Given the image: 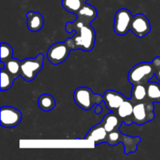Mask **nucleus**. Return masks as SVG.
<instances>
[{"label":"nucleus","mask_w":160,"mask_h":160,"mask_svg":"<svg viewBox=\"0 0 160 160\" xmlns=\"http://www.w3.org/2000/svg\"><path fill=\"white\" fill-rule=\"evenodd\" d=\"M77 16L78 18L73 23L83 25L90 24L91 22L96 18L97 10L94 6L84 2L77 13Z\"/></svg>","instance_id":"12"},{"label":"nucleus","mask_w":160,"mask_h":160,"mask_svg":"<svg viewBox=\"0 0 160 160\" xmlns=\"http://www.w3.org/2000/svg\"><path fill=\"white\" fill-rule=\"evenodd\" d=\"M141 138L139 137H131L122 134L120 129H116L108 133L106 143L110 145H116L122 143L124 146V152L126 155L135 152L138 145L140 143Z\"/></svg>","instance_id":"4"},{"label":"nucleus","mask_w":160,"mask_h":160,"mask_svg":"<svg viewBox=\"0 0 160 160\" xmlns=\"http://www.w3.org/2000/svg\"><path fill=\"white\" fill-rule=\"evenodd\" d=\"M147 98L152 102H160V84L153 81L146 84Z\"/></svg>","instance_id":"18"},{"label":"nucleus","mask_w":160,"mask_h":160,"mask_svg":"<svg viewBox=\"0 0 160 160\" xmlns=\"http://www.w3.org/2000/svg\"><path fill=\"white\" fill-rule=\"evenodd\" d=\"M28 18V28L33 32L39 31L44 26V18L42 14L34 11H30L26 15Z\"/></svg>","instance_id":"15"},{"label":"nucleus","mask_w":160,"mask_h":160,"mask_svg":"<svg viewBox=\"0 0 160 160\" xmlns=\"http://www.w3.org/2000/svg\"><path fill=\"white\" fill-rule=\"evenodd\" d=\"M134 105V103L133 102L132 100L127 98L116 111V112L123 120V123L126 125H131L133 123Z\"/></svg>","instance_id":"14"},{"label":"nucleus","mask_w":160,"mask_h":160,"mask_svg":"<svg viewBox=\"0 0 160 160\" xmlns=\"http://www.w3.org/2000/svg\"><path fill=\"white\" fill-rule=\"evenodd\" d=\"M6 67L8 72L12 75L15 78L20 76V67H21V61L15 58H10L5 62Z\"/></svg>","instance_id":"20"},{"label":"nucleus","mask_w":160,"mask_h":160,"mask_svg":"<svg viewBox=\"0 0 160 160\" xmlns=\"http://www.w3.org/2000/svg\"><path fill=\"white\" fill-rule=\"evenodd\" d=\"M0 74H1V91L9 90L12 86L14 80L16 79L11 73L6 70V69H2L0 70Z\"/></svg>","instance_id":"21"},{"label":"nucleus","mask_w":160,"mask_h":160,"mask_svg":"<svg viewBox=\"0 0 160 160\" xmlns=\"http://www.w3.org/2000/svg\"><path fill=\"white\" fill-rule=\"evenodd\" d=\"M84 2L81 0H62V5L68 12L77 14Z\"/></svg>","instance_id":"22"},{"label":"nucleus","mask_w":160,"mask_h":160,"mask_svg":"<svg viewBox=\"0 0 160 160\" xmlns=\"http://www.w3.org/2000/svg\"><path fill=\"white\" fill-rule=\"evenodd\" d=\"M154 109L153 102L148 99L135 103L133 111V123L143 125L152 120L155 117Z\"/></svg>","instance_id":"6"},{"label":"nucleus","mask_w":160,"mask_h":160,"mask_svg":"<svg viewBox=\"0 0 160 160\" xmlns=\"http://www.w3.org/2000/svg\"><path fill=\"white\" fill-rule=\"evenodd\" d=\"M73 100L81 109L89 110L94 105H99L103 101V98L98 94L93 93L88 88L80 87L74 91Z\"/></svg>","instance_id":"3"},{"label":"nucleus","mask_w":160,"mask_h":160,"mask_svg":"<svg viewBox=\"0 0 160 160\" xmlns=\"http://www.w3.org/2000/svg\"><path fill=\"white\" fill-rule=\"evenodd\" d=\"M131 12L128 9H120L116 12L114 19L113 29L117 34L123 36L131 31V25L132 22Z\"/></svg>","instance_id":"8"},{"label":"nucleus","mask_w":160,"mask_h":160,"mask_svg":"<svg viewBox=\"0 0 160 160\" xmlns=\"http://www.w3.org/2000/svg\"><path fill=\"white\" fill-rule=\"evenodd\" d=\"M102 98L106 107L111 112H116L120 106V105L127 99L124 95L114 90L106 91L104 95H102Z\"/></svg>","instance_id":"11"},{"label":"nucleus","mask_w":160,"mask_h":160,"mask_svg":"<svg viewBox=\"0 0 160 160\" xmlns=\"http://www.w3.org/2000/svg\"><path fill=\"white\" fill-rule=\"evenodd\" d=\"M154 75L155 70L152 62H141L130 70L128 81L133 85L140 84H146Z\"/></svg>","instance_id":"2"},{"label":"nucleus","mask_w":160,"mask_h":160,"mask_svg":"<svg viewBox=\"0 0 160 160\" xmlns=\"http://www.w3.org/2000/svg\"><path fill=\"white\" fill-rule=\"evenodd\" d=\"M108 132L106 130L102 123L95 125L92 128L88 133L85 137V140L91 141L95 145H99V144L106 142Z\"/></svg>","instance_id":"13"},{"label":"nucleus","mask_w":160,"mask_h":160,"mask_svg":"<svg viewBox=\"0 0 160 160\" xmlns=\"http://www.w3.org/2000/svg\"><path fill=\"white\" fill-rule=\"evenodd\" d=\"M22 119V113L19 109L11 106H2L0 111L1 126L12 128L17 126Z\"/></svg>","instance_id":"9"},{"label":"nucleus","mask_w":160,"mask_h":160,"mask_svg":"<svg viewBox=\"0 0 160 160\" xmlns=\"http://www.w3.org/2000/svg\"><path fill=\"white\" fill-rule=\"evenodd\" d=\"M38 104L39 108L44 112L51 111L56 107V101L54 98L48 94H43L41 95L38 98Z\"/></svg>","instance_id":"19"},{"label":"nucleus","mask_w":160,"mask_h":160,"mask_svg":"<svg viewBox=\"0 0 160 160\" xmlns=\"http://www.w3.org/2000/svg\"><path fill=\"white\" fill-rule=\"evenodd\" d=\"M72 50L68 42H58L52 45L47 51V58L53 65H58L63 62L70 55Z\"/></svg>","instance_id":"7"},{"label":"nucleus","mask_w":160,"mask_h":160,"mask_svg":"<svg viewBox=\"0 0 160 160\" xmlns=\"http://www.w3.org/2000/svg\"><path fill=\"white\" fill-rule=\"evenodd\" d=\"M81 1H82L83 2H86V1H88V0H81Z\"/></svg>","instance_id":"26"},{"label":"nucleus","mask_w":160,"mask_h":160,"mask_svg":"<svg viewBox=\"0 0 160 160\" xmlns=\"http://www.w3.org/2000/svg\"><path fill=\"white\" fill-rule=\"evenodd\" d=\"M131 99L132 100L134 104L146 101L148 99V98H147L146 84H134L132 92H131Z\"/></svg>","instance_id":"17"},{"label":"nucleus","mask_w":160,"mask_h":160,"mask_svg":"<svg viewBox=\"0 0 160 160\" xmlns=\"http://www.w3.org/2000/svg\"><path fill=\"white\" fill-rule=\"evenodd\" d=\"M131 31L138 38H144L151 31V24L145 15L138 13L133 17Z\"/></svg>","instance_id":"10"},{"label":"nucleus","mask_w":160,"mask_h":160,"mask_svg":"<svg viewBox=\"0 0 160 160\" xmlns=\"http://www.w3.org/2000/svg\"><path fill=\"white\" fill-rule=\"evenodd\" d=\"M98 109H96V110H95V112H96V113H99V112H101V110H102V108L100 107L99 105H98Z\"/></svg>","instance_id":"25"},{"label":"nucleus","mask_w":160,"mask_h":160,"mask_svg":"<svg viewBox=\"0 0 160 160\" xmlns=\"http://www.w3.org/2000/svg\"><path fill=\"white\" fill-rule=\"evenodd\" d=\"M1 52H0V56H1V61L2 62H6V60L9 59L10 58L12 57V54H13V50L12 48L7 43L5 42H2L1 43Z\"/></svg>","instance_id":"23"},{"label":"nucleus","mask_w":160,"mask_h":160,"mask_svg":"<svg viewBox=\"0 0 160 160\" xmlns=\"http://www.w3.org/2000/svg\"><path fill=\"white\" fill-rule=\"evenodd\" d=\"M122 123H123V120L116 112H111L106 114L102 121V123L105 127L108 133L116 129H120Z\"/></svg>","instance_id":"16"},{"label":"nucleus","mask_w":160,"mask_h":160,"mask_svg":"<svg viewBox=\"0 0 160 160\" xmlns=\"http://www.w3.org/2000/svg\"><path fill=\"white\" fill-rule=\"evenodd\" d=\"M66 31L67 32L76 31L74 36L66 40L72 49H81L84 52L92 50L95 42V32L90 24L73 25L67 23Z\"/></svg>","instance_id":"1"},{"label":"nucleus","mask_w":160,"mask_h":160,"mask_svg":"<svg viewBox=\"0 0 160 160\" xmlns=\"http://www.w3.org/2000/svg\"><path fill=\"white\" fill-rule=\"evenodd\" d=\"M44 62V56L40 53L35 58H28L21 61L20 76L26 81L30 82L35 78L36 75L42 70Z\"/></svg>","instance_id":"5"},{"label":"nucleus","mask_w":160,"mask_h":160,"mask_svg":"<svg viewBox=\"0 0 160 160\" xmlns=\"http://www.w3.org/2000/svg\"><path fill=\"white\" fill-rule=\"evenodd\" d=\"M155 70V76L158 81H160V56H157L152 62Z\"/></svg>","instance_id":"24"}]
</instances>
